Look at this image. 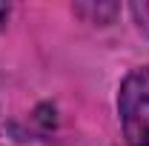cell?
Returning a JSON list of instances; mask_svg holds the SVG:
<instances>
[{
    "instance_id": "6da1fadb",
    "label": "cell",
    "mask_w": 149,
    "mask_h": 146,
    "mask_svg": "<svg viewBox=\"0 0 149 146\" xmlns=\"http://www.w3.org/2000/svg\"><path fill=\"white\" fill-rule=\"evenodd\" d=\"M120 117L129 146H149V69H138L123 80Z\"/></svg>"
},
{
    "instance_id": "7a4b0ae2",
    "label": "cell",
    "mask_w": 149,
    "mask_h": 146,
    "mask_svg": "<svg viewBox=\"0 0 149 146\" xmlns=\"http://www.w3.org/2000/svg\"><path fill=\"white\" fill-rule=\"evenodd\" d=\"M6 17H9V6H3V3H0V26L6 23Z\"/></svg>"
}]
</instances>
